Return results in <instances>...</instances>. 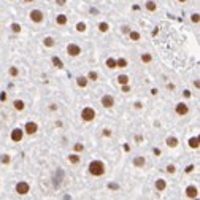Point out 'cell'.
<instances>
[{
  "mask_svg": "<svg viewBox=\"0 0 200 200\" xmlns=\"http://www.w3.org/2000/svg\"><path fill=\"white\" fill-rule=\"evenodd\" d=\"M76 84L80 86V88H86V86H88V78L86 76H78Z\"/></svg>",
  "mask_w": 200,
  "mask_h": 200,
  "instance_id": "cell-21",
  "label": "cell"
},
{
  "mask_svg": "<svg viewBox=\"0 0 200 200\" xmlns=\"http://www.w3.org/2000/svg\"><path fill=\"white\" fill-rule=\"evenodd\" d=\"M11 30H13L14 33H19L21 32V26L16 24V22H13V24H11Z\"/></svg>",
  "mask_w": 200,
  "mask_h": 200,
  "instance_id": "cell-32",
  "label": "cell"
},
{
  "mask_svg": "<svg viewBox=\"0 0 200 200\" xmlns=\"http://www.w3.org/2000/svg\"><path fill=\"white\" fill-rule=\"evenodd\" d=\"M81 117H83V121H86V122H91V121L95 119V110L91 108V107L83 108V111H81Z\"/></svg>",
  "mask_w": 200,
  "mask_h": 200,
  "instance_id": "cell-2",
  "label": "cell"
},
{
  "mask_svg": "<svg viewBox=\"0 0 200 200\" xmlns=\"http://www.w3.org/2000/svg\"><path fill=\"white\" fill-rule=\"evenodd\" d=\"M154 154H156V156H160V149H157V148H156V149H154Z\"/></svg>",
  "mask_w": 200,
  "mask_h": 200,
  "instance_id": "cell-42",
  "label": "cell"
},
{
  "mask_svg": "<svg viewBox=\"0 0 200 200\" xmlns=\"http://www.w3.org/2000/svg\"><path fill=\"white\" fill-rule=\"evenodd\" d=\"M10 75L13 76V78H16L19 75V70H18V67H10Z\"/></svg>",
  "mask_w": 200,
  "mask_h": 200,
  "instance_id": "cell-30",
  "label": "cell"
},
{
  "mask_svg": "<svg viewBox=\"0 0 200 200\" xmlns=\"http://www.w3.org/2000/svg\"><path fill=\"white\" fill-rule=\"evenodd\" d=\"M117 83H119L121 86H122V84H127V83H129V76H127V75H119V76H117Z\"/></svg>",
  "mask_w": 200,
  "mask_h": 200,
  "instance_id": "cell-24",
  "label": "cell"
},
{
  "mask_svg": "<svg viewBox=\"0 0 200 200\" xmlns=\"http://www.w3.org/2000/svg\"><path fill=\"white\" fill-rule=\"evenodd\" d=\"M43 45H45L46 48H53V46L56 45V40H54L53 37H46L45 40H43Z\"/></svg>",
  "mask_w": 200,
  "mask_h": 200,
  "instance_id": "cell-15",
  "label": "cell"
},
{
  "mask_svg": "<svg viewBox=\"0 0 200 200\" xmlns=\"http://www.w3.org/2000/svg\"><path fill=\"white\" fill-rule=\"evenodd\" d=\"M192 170H194V165H189V167H187V168H186V172H187V173H191V172H192Z\"/></svg>",
  "mask_w": 200,
  "mask_h": 200,
  "instance_id": "cell-41",
  "label": "cell"
},
{
  "mask_svg": "<svg viewBox=\"0 0 200 200\" xmlns=\"http://www.w3.org/2000/svg\"><path fill=\"white\" fill-rule=\"evenodd\" d=\"M176 113H178L179 116H186L187 113H189V107H187L186 103H183V102H179V103L176 105Z\"/></svg>",
  "mask_w": 200,
  "mask_h": 200,
  "instance_id": "cell-9",
  "label": "cell"
},
{
  "mask_svg": "<svg viewBox=\"0 0 200 200\" xmlns=\"http://www.w3.org/2000/svg\"><path fill=\"white\" fill-rule=\"evenodd\" d=\"M29 16H30V21H32V22H35V24H40V22H43L45 14H43V11H40V10H32Z\"/></svg>",
  "mask_w": 200,
  "mask_h": 200,
  "instance_id": "cell-4",
  "label": "cell"
},
{
  "mask_svg": "<svg viewBox=\"0 0 200 200\" xmlns=\"http://www.w3.org/2000/svg\"><path fill=\"white\" fill-rule=\"evenodd\" d=\"M99 30H100L102 33H107L108 30H110V26L107 24V22H100V24H99Z\"/></svg>",
  "mask_w": 200,
  "mask_h": 200,
  "instance_id": "cell-25",
  "label": "cell"
},
{
  "mask_svg": "<svg viewBox=\"0 0 200 200\" xmlns=\"http://www.w3.org/2000/svg\"><path fill=\"white\" fill-rule=\"evenodd\" d=\"M24 2H26V3H32L33 0H24Z\"/></svg>",
  "mask_w": 200,
  "mask_h": 200,
  "instance_id": "cell-45",
  "label": "cell"
},
{
  "mask_svg": "<svg viewBox=\"0 0 200 200\" xmlns=\"http://www.w3.org/2000/svg\"><path fill=\"white\" fill-rule=\"evenodd\" d=\"M144 6H146V10H148V11H151V13L157 10V3H154L152 0H148V2L144 3Z\"/></svg>",
  "mask_w": 200,
  "mask_h": 200,
  "instance_id": "cell-14",
  "label": "cell"
},
{
  "mask_svg": "<svg viewBox=\"0 0 200 200\" xmlns=\"http://www.w3.org/2000/svg\"><path fill=\"white\" fill-rule=\"evenodd\" d=\"M129 91H130V88L127 84H122V92H129Z\"/></svg>",
  "mask_w": 200,
  "mask_h": 200,
  "instance_id": "cell-38",
  "label": "cell"
},
{
  "mask_svg": "<svg viewBox=\"0 0 200 200\" xmlns=\"http://www.w3.org/2000/svg\"><path fill=\"white\" fill-rule=\"evenodd\" d=\"M125 67H127V60L124 57L116 59V68H125Z\"/></svg>",
  "mask_w": 200,
  "mask_h": 200,
  "instance_id": "cell-17",
  "label": "cell"
},
{
  "mask_svg": "<svg viewBox=\"0 0 200 200\" xmlns=\"http://www.w3.org/2000/svg\"><path fill=\"white\" fill-rule=\"evenodd\" d=\"M129 37H130L132 41H138L140 40V33L135 32V30H130V32H129Z\"/></svg>",
  "mask_w": 200,
  "mask_h": 200,
  "instance_id": "cell-23",
  "label": "cell"
},
{
  "mask_svg": "<svg viewBox=\"0 0 200 200\" xmlns=\"http://www.w3.org/2000/svg\"><path fill=\"white\" fill-rule=\"evenodd\" d=\"M89 173L94 176H102L105 173V164L102 160H92L89 164Z\"/></svg>",
  "mask_w": 200,
  "mask_h": 200,
  "instance_id": "cell-1",
  "label": "cell"
},
{
  "mask_svg": "<svg viewBox=\"0 0 200 200\" xmlns=\"http://www.w3.org/2000/svg\"><path fill=\"white\" fill-rule=\"evenodd\" d=\"M14 189H16V192L19 195H26V194H29V191H30V184L27 181H19Z\"/></svg>",
  "mask_w": 200,
  "mask_h": 200,
  "instance_id": "cell-3",
  "label": "cell"
},
{
  "mask_svg": "<svg viewBox=\"0 0 200 200\" xmlns=\"http://www.w3.org/2000/svg\"><path fill=\"white\" fill-rule=\"evenodd\" d=\"M67 22H68V18H67L65 14H57L56 16V24L57 26H65Z\"/></svg>",
  "mask_w": 200,
  "mask_h": 200,
  "instance_id": "cell-13",
  "label": "cell"
},
{
  "mask_svg": "<svg viewBox=\"0 0 200 200\" xmlns=\"http://www.w3.org/2000/svg\"><path fill=\"white\" fill-rule=\"evenodd\" d=\"M103 137H111V130H110V129H105V130H103Z\"/></svg>",
  "mask_w": 200,
  "mask_h": 200,
  "instance_id": "cell-36",
  "label": "cell"
},
{
  "mask_svg": "<svg viewBox=\"0 0 200 200\" xmlns=\"http://www.w3.org/2000/svg\"><path fill=\"white\" fill-rule=\"evenodd\" d=\"M76 30H78V32H86V24H84V22H78Z\"/></svg>",
  "mask_w": 200,
  "mask_h": 200,
  "instance_id": "cell-33",
  "label": "cell"
},
{
  "mask_svg": "<svg viewBox=\"0 0 200 200\" xmlns=\"http://www.w3.org/2000/svg\"><path fill=\"white\" fill-rule=\"evenodd\" d=\"M144 164H146V159H144V156H137V157H133V165H135L137 168L144 167Z\"/></svg>",
  "mask_w": 200,
  "mask_h": 200,
  "instance_id": "cell-11",
  "label": "cell"
},
{
  "mask_svg": "<svg viewBox=\"0 0 200 200\" xmlns=\"http://www.w3.org/2000/svg\"><path fill=\"white\" fill-rule=\"evenodd\" d=\"M73 149H75V152H83V151H84V146H83V143H75V146H73Z\"/></svg>",
  "mask_w": 200,
  "mask_h": 200,
  "instance_id": "cell-29",
  "label": "cell"
},
{
  "mask_svg": "<svg viewBox=\"0 0 200 200\" xmlns=\"http://www.w3.org/2000/svg\"><path fill=\"white\" fill-rule=\"evenodd\" d=\"M80 160H81V157L76 154V152H73V154L68 156V162H70V164H78Z\"/></svg>",
  "mask_w": 200,
  "mask_h": 200,
  "instance_id": "cell-22",
  "label": "cell"
},
{
  "mask_svg": "<svg viewBox=\"0 0 200 200\" xmlns=\"http://www.w3.org/2000/svg\"><path fill=\"white\" fill-rule=\"evenodd\" d=\"M184 97H191V92L189 91H184Z\"/></svg>",
  "mask_w": 200,
  "mask_h": 200,
  "instance_id": "cell-44",
  "label": "cell"
},
{
  "mask_svg": "<svg viewBox=\"0 0 200 200\" xmlns=\"http://www.w3.org/2000/svg\"><path fill=\"white\" fill-rule=\"evenodd\" d=\"M100 102H102V107H105V108H111L113 105H115V99H113V95H110V94L102 97Z\"/></svg>",
  "mask_w": 200,
  "mask_h": 200,
  "instance_id": "cell-8",
  "label": "cell"
},
{
  "mask_svg": "<svg viewBox=\"0 0 200 200\" xmlns=\"http://www.w3.org/2000/svg\"><path fill=\"white\" fill-rule=\"evenodd\" d=\"M13 107H14V110H18V111H22V110L26 108V105H24V102H22V100H14Z\"/></svg>",
  "mask_w": 200,
  "mask_h": 200,
  "instance_id": "cell-18",
  "label": "cell"
},
{
  "mask_svg": "<svg viewBox=\"0 0 200 200\" xmlns=\"http://www.w3.org/2000/svg\"><path fill=\"white\" fill-rule=\"evenodd\" d=\"M65 2H67V0H56V3H57L59 6H64V5H65Z\"/></svg>",
  "mask_w": 200,
  "mask_h": 200,
  "instance_id": "cell-37",
  "label": "cell"
},
{
  "mask_svg": "<svg viewBox=\"0 0 200 200\" xmlns=\"http://www.w3.org/2000/svg\"><path fill=\"white\" fill-rule=\"evenodd\" d=\"M178 2H181V3H184V2H187V0H178Z\"/></svg>",
  "mask_w": 200,
  "mask_h": 200,
  "instance_id": "cell-46",
  "label": "cell"
},
{
  "mask_svg": "<svg viewBox=\"0 0 200 200\" xmlns=\"http://www.w3.org/2000/svg\"><path fill=\"white\" fill-rule=\"evenodd\" d=\"M0 162H2V164H10L11 162V157H10L8 154H3L2 157H0Z\"/></svg>",
  "mask_w": 200,
  "mask_h": 200,
  "instance_id": "cell-31",
  "label": "cell"
},
{
  "mask_svg": "<svg viewBox=\"0 0 200 200\" xmlns=\"http://www.w3.org/2000/svg\"><path fill=\"white\" fill-rule=\"evenodd\" d=\"M86 78H88V81H95L97 78H99V75H97L95 72H89V73H88V76H86Z\"/></svg>",
  "mask_w": 200,
  "mask_h": 200,
  "instance_id": "cell-28",
  "label": "cell"
},
{
  "mask_svg": "<svg viewBox=\"0 0 200 200\" xmlns=\"http://www.w3.org/2000/svg\"><path fill=\"white\" fill-rule=\"evenodd\" d=\"M67 54L72 57H78L81 54V48L76 45V43H70L68 46H67Z\"/></svg>",
  "mask_w": 200,
  "mask_h": 200,
  "instance_id": "cell-6",
  "label": "cell"
},
{
  "mask_svg": "<svg viewBox=\"0 0 200 200\" xmlns=\"http://www.w3.org/2000/svg\"><path fill=\"white\" fill-rule=\"evenodd\" d=\"M167 88H168V89H175V84H170V83H168Z\"/></svg>",
  "mask_w": 200,
  "mask_h": 200,
  "instance_id": "cell-43",
  "label": "cell"
},
{
  "mask_svg": "<svg viewBox=\"0 0 200 200\" xmlns=\"http://www.w3.org/2000/svg\"><path fill=\"white\" fill-rule=\"evenodd\" d=\"M22 137H24V130H22V129H13V130H11V140H13V142L19 143L22 140Z\"/></svg>",
  "mask_w": 200,
  "mask_h": 200,
  "instance_id": "cell-7",
  "label": "cell"
},
{
  "mask_svg": "<svg viewBox=\"0 0 200 200\" xmlns=\"http://www.w3.org/2000/svg\"><path fill=\"white\" fill-rule=\"evenodd\" d=\"M191 21L192 22H195V24H199V21H200V18H199V13H194L191 16Z\"/></svg>",
  "mask_w": 200,
  "mask_h": 200,
  "instance_id": "cell-34",
  "label": "cell"
},
{
  "mask_svg": "<svg viewBox=\"0 0 200 200\" xmlns=\"http://www.w3.org/2000/svg\"><path fill=\"white\" fill-rule=\"evenodd\" d=\"M186 195L189 199H197V195H199V189L195 186H187L186 187Z\"/></svg>",
  "mask_w": 200,
  "mask_h": 200,
  "instance_id": "cell-10",
  "label": "cell"
},
{
  "mask_svg": "<svg viewBox=\"0 0 200 200\" xmlns=\"http://www.w3.org/2000/svg\"><path fill=\"white\" fill-rule=\"evenodd\" d=\"M165 144L168 148H176L178 146V138H176V137H168L165 140Z\"/></svg>",
  "mask_w": 200,
  "mask_h": 200,
  "instance_id": "cell-12",
  "label": "cell"
},
{
  "mask_svg": "<svg viewBox=\"0 0 200 200\" xmlns=\"http://www.w3.org/2000/svg\"><path fill=\"white\" fill-rule=\"evenodd\" d=\"M189 148L197 149L199 148V137H192V138H189Z\"/></svg>",
  "mask_w": 200,
  "mask_h": 200,
  "instance_id": "cell-19",
  "label": "cell"
},
{
  "mask_svg": "<svg viewBox=\"0 0 200 200\" xmlns=\"http://www.w3.org/2000/svg\"><path fill=\"white\" fill-rule=\"evenodd\" d=\"M107 67L108 68H116V59H113V57H108L107 59Z\"/></svg>",
  "mask_w": 200,
  "mask_h": 200,
  "instance_id": "cell-26",
  "label": "cell"
},
{
  "mask_svg": "<svg viewBox=\"0 0 200 200\" xmlns=\"http://www.w3.org/2000/svg\"><path fill=\"white\" fill-rule=\"evenodd\" d=\"M165 187H167L165 179H157V181H156V189L157 191H165Z\"/></svg>",
  "mask_w": 200,
  "mask_h": 200,
  "instance_id": "cell-16",
  "label": "cell"
},
{
  "mask_svg": "<svg viewBox=\"0 0 200 200\" xmlns=\"http://www.w3.org/2000/svg\"><path fill=\"white\" fill-rule=\"evenodd\" d=\"M53 64H54V67H57V68H64V62L60 60V57H57V56H54L53 59Z\"/></svg>",
  "mask_w": 200,
  "mask_h": 200,
  "instance_id": "cell-20",
  "label": "cell"
},
{
  "mask_svg": "<svg viewBox=\"0 0 200 200\" xmlns=\"http://www.w3.org/2000/svg\"><path fill=\"white\" fill-rule=\"evenodd\" d=\"M167 172H168V173H175V172H176V167L170 164V165H167Z\"/></svg>",
  "mask_w": 200,
  "mask_h": 200,
  "instance_id": "cell-35",
  "label": "cell"
},
{
  "mask_svg": "<svg viewBox=\"0 0 200 200\" xmlns=\"http://www.w3.org/2000/svg\"><path fill=\"white\" fill-rule=\"evenodd\" d=\"M37 130H38V124L33 122V121H27L26 125H24V132L27 135H35Z\"/></svg>",
  "mask_w": 200,
  "mask_h": 200,
  "instance_id": "cell-5",
  "label": "cell"
},
{
  "mask_svg": "<svg viewBox=\"0 0 200 200\" xmlns=\"http://www.w3.org/2000/svg\"><path fill=\"white\" fill-rule=\"evenodd\" d=\"M151 60H152V56H151V54H148V53L142 54V62H144V64H149Z\"/></svg>",
  "mask_w": 200,
  "mask_h": 200,
  "instance_id": "cell-27",
  "label": "cell"
},
{
  "mask_svg": "<svg viewBox=\"0 0 200 200\" xmlns=\"http://www.w3.org/2000/svg\"><path fill=\"white\" fill-rule=\"evenodd\" d=\"M122 32H124V33H129V32H130V29H129L127 26H124V27H122Z\"/></svg>",
  "mask_w": 200,
  "mask_h": 200,
  "instance_id": "cell-40",
  "label": "cell"
},
{
  "mask_svg": "<svg viewBox=\"0 0 200 200\" xmlns=\"http://www.w3.org/2000/svg\"><path fill=\"white\" fill-rule=\"evenodd\" d=\"M0 100H2V102H5V100H6V94H5V92L0 94Z\"/></svg>",
  "mask_w": 200,
  "mask_h": 200,
  "instance_id": "cell-39",
  "label": "cell"
}]
</instances>
